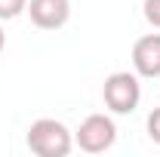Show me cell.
Segmentation results:
<instances>
[{"label":"cell","mask_w":160,"mask_h":157,"mask_svg":"<svg viewBox=\"0 0 160 157\" xmlns=\"http://www.w3.org/2000/svg\"><path fill=\"white\" fill-rule=\"evenodd\" d=\"M25 145L37 157H68L74 148V133L56 117H37L25 133Z\"/></svg>","instance_id":"1"},{"label":"cell","mask_w":160,"mask_h":157,"mask_svg":"<svg viewBox=\"0 0 160 157\" xmlns=\"http://www.w3.org/2000/svg\"><path fill=\"white\" fill-rule=\"evenodd\" d=\"M136 71H114L102 83V102L111 114H132L142 102V83Z\"/></svg>","instance_id":"2"},{"label":"cell","mask_w":160,"mask_h":157,"mask_svg":"<svg viewBox=\"0 0 160 157\" xmlns=\"http://www.w3.org/2000/svg\"><path fill=\"white\" fill-rule=\"evenodd\" d=\"M114 142H117V123L111 114H89L80 120L74 133V145L86 154H105L114 148Z\"/></svg>","instance_id":"3"},{"label":"cell","mask_w":160,"mask_h":157,"mask_svg":"<svg viewBox=\"0 0 160 157\" xmlns=\"http://www.w3.org/2000/svg\"><path fill=\"white\" fill-rule=\"evenodd\" d=\"M31 25L40 31H59L71 19V0H28Z\"/></svg>","instance_id":"4"},{"label":"cell","mask_w":160,"mask_h":157,"mask_svg":"<svg viewBox=\"0 0 160 157\" xmlns=\"http://www.w3.org/2000/svg\"><path fill=\"white\" fill-rule=\"evenodd\" d=\"M132 71L142 80H157L160 77V34H145L132 43Z\"/></svg>","instance_id":"5"},{"label":"cell","mask_w":160,"mask_h":157,"mask_svg":"<svg viewBox=\"0 0 160 157\" xmlns=\"http://www.w3.org/2000/svg\"><path fill=\"white\" fill-rule=\"evenodd\" d=\"M28 9V0H0V22H12Z\"/></svg>","instance_id":"6"},{"label":"cell","mask_w":160,"mask_h":157,"mask_svg":"<svg viewBox=\"0 0 160 157\" xmlns=\"http://www.w3.org/2000/svg\"><path fill=\"white\" fill-rule=\"evenodd\" d=\"M142 13H145V22L160 31V0H145L142 3Z\"/></svg>","instance_id":"7"},{"label":"cell","mask_w":160,"mask_h":157,"mask_svg":"<svg viewBox=\"0 0 160 157\" xmlns=\"http://www.w3.org/2000/svg\"><path fill=\"white\" fill-rule=\"evenodd\" d=\"M145 129H148V139L154 142V145H160V105L148 114V120H145Z\"/></svg>","instance_id":"8"},{"label":"cell","mask_w":160,"mask_h":157,"mask_svg":"<svg viewBox=\"0 0 160 157\" xmlns=\"http://www.w3.org/2000/svg\"><path fill=\"white\" fill-rule=\"evenodd\" d=\"M3 46H6V31H3V22H0V53H3Z\"/></svg>","instance_id":"9"}]
</instances>
